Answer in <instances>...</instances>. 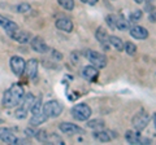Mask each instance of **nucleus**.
Here are the masks:
<instances>
[{"instance_id":"obj_1","label":"nucleus","mask_w":156,"mask_h":145,"mask_svg":"<svg viewBox=\"0 0 156 145\" xmlns=\"http://www.w3.org/2000/svg\"><path fill=\"white\" fill-rule=\"evenodd\" d=\"M23 88L20 84H13L11 88L7 89L3 95V105L5 108H13V106H17L21 103V100L23 97Z\"/></svg>"},{"instance_id":"obj_2","label":"nucleus","mask_w":156,"mask_h":145,"mask_svg":"<svg viewBox=\"0 0 156 145\" xmlns=\"http://www.w3.org/2000/svg\"><path fill=\"white\" fill-rule=\"evenodd\" d=\"M42 112L47 118H56L62 113V105L57 100H50L43 104Z\"/></svg>"},{"instance_id":"obj_3","label":"nucleus","mask_w":156,"mask_h":145,"mask_svg":"<svg viewBox=\"0 0 156 145\" xmlns=\"http://www.w3.org/2000/svg\"><path fill=\"white\" fill-rule=\"evenodd\" d=\"M70 113L73 115V118L77 119V120H87L90 117H91V108L87 104H77L72 108Z\"/></svg>"},{"instance_id":"obj_4","label":"nucleus","mask_w":156,"mask_h":145,"mask_svg":"<svg viewBox=\"0 0 156 145\" xmlns=\"http://www.w3.org/2000/svg\"><path fill=\"white\" fill-rule=\"evenodd\" d=\"M86 57L91 62V65L95 66L96 69H103V67H105L107 64H108V60H107V57L103 53L92 51V49H89L86 52Z\"/></svg>"},{"instance_id":"obj_5","label":"nucleus","mask_w":156,"mask_h":145,"mask_svg":"<svg viewBox=\"0 0 156 145\" xmlns=\"http://www.w3.org/2000/svg\"><path fill=\"white\" fill-rule=\"evenodd\" d=\"M150 114L146 113L144 110H140V112L136 113L134 117H133V120H131V123H133V127L136 130V131H142L147 127V124L150 123Z\"/></svg>"},{"instance_id":"obj_6","label":"nucleus","mask_w":156,"mask_h":145,"mask_svg":"<svg viewBox=\"0 0 156 145\" xmlns=\"http://www.w3.org/2000/svg\"><path fill=\"white\" fill-rule=\"evenodd\" d=\"M9 64H11V69L13 71L14 75L17 76H21L23 74V71H25V65L26 62L25 60L22 59V57L20 56H13L11 57V61H9Z\"/></svg>"},{"instance_id":"obj_7","label":"nucleus","mask_w":156,"mask_h":145,"mask_svg":"<svg viewBox=\"0 0 156 145\" xmlns=\"http://www.w3.org/2000/svg\"><path fill=\"white\" fill-rule=\"evenodd\" d=\"M95 38H96V40L99 42V44L103 47L105 51L109 49V46H111V43H109V35H108V32H107L103 27H98L96 29Z\"/></svg>"},{"instance_id":"obj_8","label":"nucleus","mask_w":156,"mask_h":145,"mask_svg":"<svg viewBox=\"0 0 156 145\" xmlns=\"http://www.w3.org/2000/svg\"><path fill=\"white\" fill-rule=\"evenodd\" d=\"M60 131L62 133H66V135H76V133H85L83 128H81L80 126H77L74 123H69V122H62L58 126Z\"/></svg>"},{"instance_id":"obj_9","label":"nucleus","mask_w":156,"mask_h":145,"mask_svg":"<svg viewBox=\"0 0 156 145\" xmlns=\"http://www.w3.org/2000/svg\"><path fill=\"white\" fill-rule=\"evenodd\" d=\"M0 140L7 144H21L22 143L16 135H13V132L9 128H0Z\"/></svg>"},{"instance_id":"obj_10","label":"nucleus","mask_w":156,"mask_h":145,"mask_svg":"<svg viewBox=\"0 0 156 145\" xmlns=\"http://www.w3.org/2000/svg\"><path fill=\"white\" fill-rule=\"evenodd\" d=\"M30 46L33 48V51L37 53H47L50 51V47L47 46V43L39 36H35L34 39L30 40Z\"/></svg>"},{"instance_id":"obj_11","label":"nucleus","mask_w":156,"mask_h":145,"mask_svg":"<svg viewBox=\"0 0 156 145\" xmlns=\"http://www.w3.org/2000/svg\"><path fill=\"white\" fill-rule=\"evenodd\" d=\"M38 66H39V62L37 59H30L27 62H26V65H25V74L27 78H30V79H35L37 78V74H38Z\"/></svg>"},{"instance_id":"obj_12","label":"nucleus","mask_w":156,"mask_h":145,"mask_svg":"<svg viewBox=\"0 0 156 145\" xmlns=\"http://www.w3.org/2000/svg\"><path fill=\"white\" fill-rule=\"evenodd\" d=\"M8 35L11 36L14 42L20 43V44H26V43L30 42V34L26 32V31L20 30V29H17L16 31H13L11 34H8Z\"/></svg>"},{"instance_id":"obj_13","label":"nucleus","mask_w":156,"mask_h":145,"mask_svg":"<svg viewBox=\"0 0 156 145\" xmlns=\"http://www.w3.org/2000/svg\"><path fill=\"white\" fill-rule=\"evenodd\" d=\"M130 35L134 38V39H138V40H144L148 38V30L143 26H138L135 25L133 27H130Z\"/></svg>"},{"instance_id":"obj_14","label":"nucleus","mask_w":156,"mask_h":145,"mask_svg":"<svg viewBox=\"0 0 156 145\" xmlns=\"http://www.w3.org/2000/svg\"><path fill=\"white\" fill-rule=\"evenodd\" d=\"M81 74L86 80L95 82L96 78H98V75H99V69H96V67L92 66V65H87V66H85L83 69H82Z\"/></svg>"},{"instance_id":"obj_15","label":"nucleus","mask_w":156,"mask_h":145,"mask_svg":"<svg viewBox=\"0 0 156 145\" xmlns=\"http://www.w3.org/2000/svg\"><path fill=\"white\" fill-rule=\"evenodd\" d=\"M55 25L58 30H61L64 32H72L73 31V22L69 20V18H65V17L57 18Z\"/></svg>"},{"instance_id":"obj_16","label":"nucleus","mask_w":156,"mask_h":145,"mask_svg":"<svg viewBox=\"0 0 156 145\" xmlns=\"http://www.w3.org/2000/svg\"><path fill=\"white\" fill-rule=\"evenodd\" d=\"M0 26H2V27L4 29V30H5V32H7V34H11V32L16 31L17 29H18V25H17L16 22L11 21L9 18L2 16V14H0Z\"/></svg>"},{"instance_id":"obj_17","label":"nucleus","mask_w":156,"mask_h":145,"mask_svg":"<svg viewBox=\"0 0 156 145\" xmlns=\"http://www.w3.org/2000/svg\"><path fill=\"white\" fill-rule=\"evenodd\" d=\"M125 139L129 144L133 145H139L142 144V135L139 132H134V131H126L125 133Z\"/></svg>"},{"instance_id":"obj_18","label":"nucleus","mask_w":156,"mask_h":145,"mask_svg":"<svg viewBox=\"0 0 156 145\" xmlns=\"http://www.w3.org/2000/svg\"><path fill=\"white\" fill-rule=\"evenodd\" d=\"M34 100H35V97H34L31 93L23 95L21 103H20V108L23 109L25 112H29V110H30V108H31V105H33V103H34Z\"/></svg>"},{"instance_id":"obj_19","label":"nucleus","mask_w":156,"mask_h":145,"mask_svg":"<svg viewBox=\"0 0 156 145\" xmlns=\"http://www.w3.org/2000/svg\"><path fill=\"white\" fill-rule=\"evenodd\" d=\"M92 136H94V139L99 140L100 143H108L112 140L109 132L107 131H101V130H95V132L92 133Z\"/></svg>"},{"instance_id":"obj_20","label":"nucleus","mask_w":156,"mask_h":145,"mask_svg":"<svg viewBox=\"0 0 156 145\" xmlns=\"http://www.w3.org/2000/svg\"><path fill=\"white\" fill-rule=\"evenodd\" d=\"M109 43H111V46L115 47L116 51H119V52L124 51V42H122L121 38L116 36V35H111L109 36Z\"/></svg>"},{"instance_id":"obj_21","label":"nucleus","mask_w":156,"mask_h":145,"mask_svg":"<svg viewBox=\"0 0 156 145\" xmlns=\"http://www.w3.org/2000/svg\"><path fill=\"white\" fill-rule=\"evenodd\" d=\"M47 119L48 118L43 114V112L39 113V114H33V117L30 118V124L31 126H41L42 123H44Z\"/></svg>"},{"instance_id":"obj_22","label":"nucleus","mask_w":156,"mask_h":145,"mask_svg":"<svg viewBox=\"0 0 156 145\" xmlns=\"http://www.w3.org/2000/svg\"><path fill=\"white\" fill-rule=\"evenodd\" d=\"M115 27L117 29V30H120V31H126V30H129V27H130V22L126 21L125 18H122V17H117Z\"/></svg>"},{"instance_id":"obj_23","label":"nucleus","mask_w":156,"mask_h":145,"mask_svg":"<svg viewBox=\"0 0 156 145\" xmlns=\"http://www.w3.org/2000/svg\"><path fill=\"white\" fill-rule=\"evenodd\" d=\"M42 106H43V104H42V96L39 95L38 97L34 100V103H33L31 108H30L31 114H39V113H42Z\"/></svg>"},{"instance_id":"obj_24","label":"nucleus","mask_w":156,"mask_h":145,"mask_svg":"<svg viewBox=\"0 0 156 145\" xmlns=\"http://www.w3.org/2000/svg\"><path fill=\"white\" fill-rule=\"evenodd\" d=\"M104 120L101 119H92V120H89L87 119V127L89 128H92V130H103L104 128Z\"/></svg>"},{"instance_id":"obj_25","label":"nucleus","mask_w":156,"mask_h":145,"mask_svg":"<svg viewBox=\"0 0 156 145\" xmlns=\"http://www.w3.org/2000/svg\"><path fill=\"white\" fill-rule=\"evenodd\" d=\"M124 51H126V53H128L129 56H135L138 48H136V46L134 44V43L126 42V43H124Z\"/></svg>"},{"instance_id":"obj_26","label":"nucleus","mask_w":156,"mask_h":145,"mask_svg":"<svg viewBox=\"0 0 156 145\" xmlns=\"http://www.w3.org/2000/svg\"><path fill=\"white\" fill-rule=\"evenodd\" d=\"M142 16H143V12L140 11V9H135V11L130 12V14H129V22H133V23L138 22L142 20Z\"/></svg>"},{"instance_id":"obj_27","label":"nucleus","mask_w":156,"mask_h":145,"mask_svg":"<svg viewBox=\"0 0 156 145\" xmlns=\"http://www.w3.org/2000/svg\"><path fill=\"white\" fill-rule=\"evenodd\" d=\"M57 3L65 11H73L74 9V0H57Z\"/></svg>"},{"instance_id":"obj_28","label":"nucleus","mask_w":156,"mask_h":145,"mask_svg":"<svg viewBox=\"0 0 156 145\" xmlns=\"http://www.w3.org/2000/svg\"><path fill=\"white\" fill-rule=\"evenodd\" d=\"M17 13H29L31 11V7H30V4H27V3H21V4H18V5L16 7V9H14Z\"/></svg>"},{"instance_id":"obj_29","label":"nucleus","mask_w":156,"mask_h":145,"mask_svg":"<svg viewBox=\"0 0 156 145\" xmlns=\"http://www.w3.org/2000/svg\"><path fill=\"white\" fill-rule=\"evenodd\" d=\"M35 137L39 140L41 143H48V137H50V135H48L47 131H38L37 135H35Z\"/></svg>"},{"instance_id":"obj_30","label":"nucleus","mask_w":156,"mask_h":145,"mask_svg":"<svg viewBox=\"0 0 156 145\" xmlns=\"http://www.w3.org/2000/svg\"><path fill=\"white\" fill-rule=\"evenodd\" d=\"M116 18H117V16H115V14H108V16L105 17V22H107V25L109 26L111 30L116 29L115 27V25H116Z\"/></svg>"},{"instance_id":"obj_31","label":"nucleus","mask_w":156,"mask_h":145,"mask_svg":"<svg viewBox=\"0 0 156 145\" xmlns=\"http://www.w3.org/2000/svg\"><path fill=\"white\" fill-rule=\"evenodd\" d=\"M48 143L50 144H60V145L64 144V141H62L57 135H50V137H48Z\"/></svg>"},{"instance_id":"obj_32","label":"nucleus","mask_w":156,"mask_h":145,"mask_svg":"<svg viewBox=\"0 0 156 145\" xmlns=\"http://www.w3.org/2000/svg\"><path fill=\"white\" fill-rule=\"evenodd\" d=\"M26 115H27V112H25L23 109H21V108L16 109V118H18V119H25Z\"/></svg>"},{"instance_id":"obj_33","label":"nucleus","mask_w":156,"mask_h":145,"mask_svg":"<svg viewBox=\"0 0 156 145\" xmlns=\"http://www.w3.org/2000/svg\"><path fill=\"white\" fill-rule=\"evenodd\" d=\"M70 59H72L73 65H77V64H78V61H80V55H78V52H77V51H73V52H72Z\"/></svg>"},{"instance_id":"obj_34","label":"nucleus","mask_w":156,"mask_h":145,"mask_svg":"<svg viewBox=\"0 0 156 145\" xmlns=\"http://www.w3.org/2000/svg\"><path fill=\"white\" fill-rule=\"evenodd\" d=\"M51 53H52V57L55 59L56 61H61L62 60V55L60 52H57L56 49H51Z\"/></svg>"},{"instance_id":"obj_35","label":"nucleus","mask_w":156,"mask_h":145,"mask_svg":"<svg viewBox=\"0 0 156 145\" xmlns=\"http://www.w3.org/2000/svg\"><path fill=\"white\" fill-rule=\"evenodd\" d=\"M144 11L147 12V13L154 12V11H155V5H154L152 3H147V4H146V5H144Z\"/></svg>"},{"instance_id":"obj_36","label":"nucleus","mask_w":156,"mask_h":145,"mask_svg":"<svg viewBox=\"0 0 156 145\" xmlns=\"http://www.w3.org/2000/svg\"><path fill=\"white\" fill-rule=\"evenodd\" d=\"M148 21L152 22V23H156V12L155 11L148 13Z\"/></svg>"},{"instance_id":"obj_37","label":"nucleus","mask_w":156,"mask_h":145,"mask_svg":"<svg viewBox=\"0 0 156 145\" xmlns=\"http://www.w3.org/2000/svg\"><path fill=\"white\" fill-rule=\"evenodd\" d=\"M25 133H27V136H30V137H35L37 131H34V130H31V128H26Z\"/></svg>"},{"instance_id":"obj_38","label":"nucleus","mask_w":156,"mask_h":145,"mask_svg":"<svg viewBox=\"0 0 156 145\" xmlns=\"http://www.w3.org/2000/svg\"><path fill=\"white\" fill-rule=\"evenodd\" d=\"M82 3H85V4H90V5H95V4L99 2V0H81Z\"/></svg>"},{"instance_id":"obj_39","label":"nucleus","mask_w":156,"mask_h":145,"mask_svg":"<svg viewBox=\"0 0 156 145\" xmlns=\"http://www.w3.org/2000/svg\"><path fill=\"white\" fill-rule=\"evenodd\" d=\"M152 118H154V123H155V128H156V113H154Z\"/></svg>"},{"instance_id":"obj_40","label":"nucleus","mask_w":156,"mask_h":145,"mask_svg":"<svg viewBox=\"0 0 156 145\" xmlns=\"http://www.w3.org/2000/svg\"><path fill=\"white\" fill-rule=\"evenodd\" d=\"M134 2H135L136 4H142V3L144 2V0H134Z\"/></svg>"},{"instance_id":"obj_41","label":"nucleus","mask_w":156,"mask_h":145,"mask_svg":"<svg viewBox=\"0 0 156 145\" xmlns=\"http://www.w3.org/2000/svg\"><path fill=\"white\" fill-rule=\"evenodd\" d=\"M144 2H147V3H154V0H144Z\"/></svg>"},{"instance_id":"obj_42","label":"nucleus","mask_w":156,"mask_h":145,"mask_svg":"<svg viewBox=\"0 0 156 145\" xmlns=\"http://www.w3.org/2000/svg\"><path fill=\"white\" fill-rule=\"evenodd\" d=\"M3 123V119H0V124H2Z\"/></svg>"}]
</instances>
